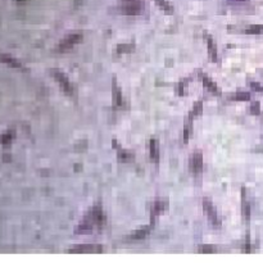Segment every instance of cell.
Listing matches in <instances>:
<instances>
[{
	"label": "cell",
	"mask_w": 263,
	"mask_h": 263,
	"mask_svg": "<svg viewBox=\"0 0 263 263\" xmlns=\"http://www.w3.org/2000/svg\"><path fill=\"white\" fill-rule=\"evenodd\" d=\"M203 167V158L199 153H195L193 155V159H191V168L194 172H199Z\"/></svg>",
	"instance_id": "277c9868"
},
{
	"label": "cell",
	"mask_w": 263,
	"mask_h": 263,
	"mask_svg": "<svg viewBox=\"0 0 263 263\" xmlns=\"http://www.w3.org/2000/svg\"><path fill=\"white\" fill-rule=\"evenodd\" d=\"M146 232H148V230H139L136 234L131 236V239H141V237L146 235Z\"/></svg>",
	"instance_id": "ba28073f"
},
{
	"label": "cell",
	"mask_w": 263,
	"mask_h": 263,
	"mask_svg": "<svg viewBox=\"0 0 263 263\" xmlns=\"http://www.w3.org/2000/svg\"><path fill=\"white\" fill-rule=\"evenodd\" d=\"M54 76H55V78L59 81V83H61V86L63 87V90H66L68 94H71V86H70V82H68V80H67L66 76L62 72H55Z\"/></svg>",
	"instance_id": "3957f363"
},
{
	"label": "cell",
	"mask_w": 263,
	"mask_h": 263,
	"mask_svg": "<svg viewBox=\"0 0 263 263\" xmlns=\"http://www.w3.org/2000/svg\"><path fill=\"white\" fill-rule=\"evenodd\" d=\"M163 208H166V206H163V201L162 200H157L154 203V206H153V208H151V210H153V218H155L160 213V210H163Z\"/></svg>",
	"instance_id": "5b68a950"
},
{
	"label": "cell",
	"mask_w": 263,
	"mask_h": 263,
	"mask_svg": "<svg viewBox=\"0 0 263 263\" xmlns=\"http://www.w3.org/2000/svg\"><path fill=\"white\" fill-rule=\"evenodd\" d=\"M203 206H204V209H206V212H207V214H208L210 221L213 222V223H217L218 225V218H217V214H216V210H214L213 206H212L210 203L208 201V199H206L204 201H203Z\"/></svg>",
	"instance_id": "7a4b0ae2"
},
{
	"label": "cell",
	"mask_w": 263,
	"mask_h": 263,
	"mask_svg": "<svg viewBox=\"0 0 263 263\" xmlns=\"http://www.w3.org/2000/svg\"><path fill=\"white\" fill-rule=\"evenodd\" d=\"M150 157L153 160L158 162V144L154 140L150 142Z\"/></svg>",
	"instance_id": "8992f818"
},
{
	"label": "cell",
	"mask_w": 263,
	"mask_h": 263,
	"mask_svg": "<svg viewBox=\"0 0 263 263\" xmlns=\"http://www.w3.org/2000/svg\"><path fill=\"white\" fill-rule=\"evenodd\" d=\"M203 82H204V85H206V86H207L210 91H216V94H218V89L216 87V85L212 82L209 78H207L206 76H203Z\"/></svg>",
	"instance_id": "52a82bcc"
},
{
	"label": "cell",
	"mask_w": 263,
	"mask_h": 263,
	"mask_svg": "<svg viewBox=\"0 0 263 263\" xmlns=\"http://www.w3.org/2000/svg\"><path fill=\"white\" fill-rule=\"evenodd\" d=\"M101 248L100 245H80L78 248L71 249V253H96L100 252Z\"/></svg>",
	"instance_id": "6da1fadb"
}]
</instances>
